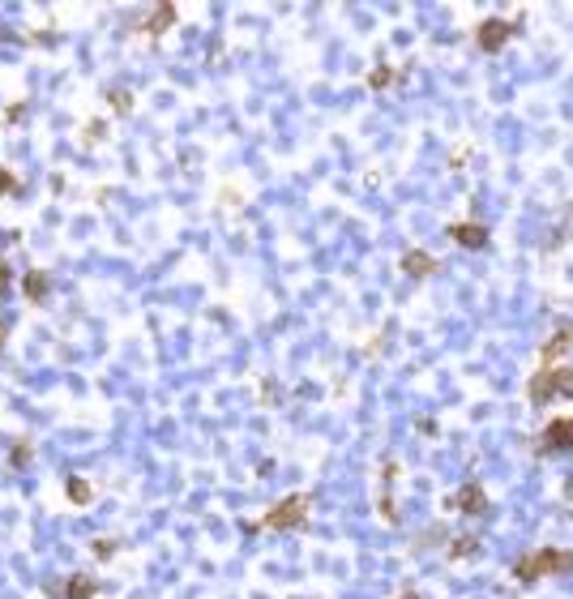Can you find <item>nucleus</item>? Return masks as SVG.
Instances as JSON below:
<instances>
[{
  "label": "nucleus",
  "mask_w": 573,
  "mask_h": 599,
  "mask_svg": "<svg viewBox=\"0 0 573 599\" xmlns=\"http://www.w3.org/2000/svg\"><path fill=\"white\" fill-rule=\"evenodd\" d=\"M560 573H573V553L569 548H531L514 561V578L522 586H535L544 578H560Z\"/></svg>",
  "instance_id": "f257e3e1"
},
{
  "label": "nucleus",
  "mask_w": 573,
  "mask_h": 599,
  "mask_svg": "<svg viewBox=\"0 0 573 599\" xmlns=\"http://www.w3.org/2000/svg\"><path fill=\"white\" fill-rule=\"evenodd\" d=\"M308 510H312V497H308V492H292V497H282L257 527L261 531H300L308 522Z\"/></svg>",
  "instance_id": "f03ea898"
},
{
  "label": "nucleus",
  "mask_w": 573,
  "mask_h": 599,
  "mask_svg": "<svg viewBox=\"0 0 573 599\" xmlns=\"http://www.w3.org/2000/svg\"><path fill=\"white\" fill-rule=\"evenodd\" d=\"M560 394H573V364H560V368H539V373L531 377V386H527V398H531L535 407L552 403V398H560Z\"/></svg>",
  "instance_id": "7ed1b4c3"
},
{
  "label": "nucleus",
  "mask_w": 573,
  "mask_h": 599,
  "mask_svg": "<svg viewBox=\"0 0 573 599\" xmlns=\"http://www.w3.org/2000/svg\"><path fill=\"white\" fill-rule=\"evenodd\" d=\"M535 449L539 454H565V449H573V416L547 419L544 432L535 437Z\"/></svg>",
  "instance_id": "20e7f679"
},
{
  "label": "nucleus",
  "mask_w": 573,
  "mask_h": 599,
  "mask_svg": "<svg viewBox=\"0 0 573 599\" xmlns=\"http://www.w3.org/2000/svg\"><path fill=\"white\" fill-rule=\"evenodd\" d=\"M514 35H517V22H509V17H484V22L476 26L479 52H501Z\"/></svg>",
  "instance_id": "39448f33"
},
{
  "label": "nucleus",
  "mask_w": 573,
  "mask_h": 599,
  "mask_svg": "<svg viewBox=\"0 0 573 599\" xmlns=\"http://www.w3.org/2000/svg\"><path fill=\"white\" fill-rule=\"evenodd\" d=\"M449 510L454 514H466V518H488L492 501H488V488L484 484H462L454 497H449Z\"/></svg>",
  "instance_id": "423d86ee"
},
{
  "label": "nucleus",
  "mask_w": 573,
  "mask_h": 599,
  "mask_svg": "<svg viewBox=\"0 0 573 599\" xmlns=\"http://www.w3.org/2000/svg\"><path fill=\"white\" fill-rule=\"evenodd\" d=\"M398 475H403V462L398 459H385L381 462V492H377V514L385 522H398V505H394V484H398Z\"/></svg>",
  "instance_id": "0eeeda50"
},
{
  "label": "nucleus",
  "mask_w": 573,
  "mask_h": 599,
  "mask_svg": "<svg viewBox=\"0 0 573 599\" xmlns=\"http://www.w3.org/2000/svg\"><path fill=\"white\" fill-rule=\"evenodd\" d=\"M569 351H573V321L569 325H560L557 335L539 347V368H560V360H565Z\"/></svg>",
  "instance_id": "6e6552de"
},
{
  "label": "nucleus",
  "mask_w": 573,
  "mask_h": 599,
  "mask_svg": "<svg viewBox=\"0 0 573 599\" xmlns=\"http://www.w3.org/2000/svg\"><path fill=\"white\" fill-rule=\"evenodd\" d=\"M449 240L462 244V249H488V227L484 223H449Z\"/></svg>",
  "instance_id": "1a4fd4ad"
},
{
  "label": "nucleus",
  "mask_w": 573,
  "mask_h": 599,
  "mask_svg": "<svg viewBox=\"0 0 573 599\" xmlns=\"http://www.w3.org/2000/svg\"><path fill=\"white\" fill-rule=\"evenodd\" d=\"M171 22H176V5H154L150 14L138 22V35H146V39H159V35H163Z\"/></svg>",
  "instance_id": "9d476101"
},
{
  "label": "nucleus",
  "mask_w": 573,
  "mask_h": 599,
  "mask_svg": "<svg viewBox=\"0 0 573 599\" xmlns=\"http://www.w3.org/2000/svg\"><path fill=\"white\" fill-rule=\"evenodd\" d=\"M403 274H406V279H433V274H436V257L428 249H406L403 253Z\"/></svg>",
  "instance_id": "9b49d317"
},
{
  "label": "nucleus",
  "mask_w": 573,
  "mask_h": 599,
  "mask_svg": "<svg viewBox=\"0 0 573 599\" xmlns=\"http://www.w3.org/2000/svg\"><path fill=\"white\" fill-rule=\"evenodd\" d=\"M22 292H26L30 305H39V300H47V292H52V279H47L43 270H26V274H22Z\"/></svg>",
  "instance_id": "f8f14e48"
},
{
  "label": "nucleus",
  "mask_w": 573,
  "mask_h": 599,
  "mask_svg": "<svg viewBox=\"0 0 573 599\" xmlns=\"http://www.w3.org/2000/svg\"><path fill=\"white\" fill-rule=\"evenodd\" d=\"M95 595H98L95 578H86V573H73V578H65V599H95Z\"/></svg>",
  "instance_id": "ddd939ff"
},
{
  "label": "nucleus",
  "mask_w": 573,
  "mask_h": 599,
  "mask_svg": "<svg viewBox=\"0 0 573 599\" xmlns=\"http://www.w3.org/2000/svg\"><path fill=\"white\" fill-rule=\"evenodd\" d=\"M65 497H69L73 505H90V501H95V488H90V480H82V475H69Z\"/></svg>",
  "instance_id": "4468645a"
},
{
  "label": "nucleus",
  "mask_w": 573,
  "mask_h": 599,
  "mask_svg": "<svg viewBox=\"0 0 573 599\" xmlns=\"http://www.w3.org/2000/svg\"><path fill=\"white\" fill-rule=\"evenodd\" d=\"M471 553H479V535H476V531H471V535H458V540H449V548H445L449 561H466Z\"/></svg>",
  "instance_id": "2eb2a0df"
},
{
  "label": "nucleus",
  "mask_w": 573,
  "mask_h": 599,
  "mask_svg": "<svg viewBox=\"0 0 573 599\" xmlns=\"http://www.w3.org/2000/svg\"><path fill=\"white\" fill-rule=\"evenodd\" d=\"M107 103L116 108V116H128V112H133V95H128V90H107Z\"/></svg>",
  "instance_id": "dca6fc26"
},
{
  "label": "nucleus",
  "mask_w": 573,
  "mask_h": 599,
  "mask_svg": "<svg viewBox=\"0 0 573 599\" xmlns=\"http://www.w3.org/2000/svg\"><path fill=\"white\" fill-rule=\"evenodd\" d=\"M390 82H394V69H390V65H377V69L368 73V86H373V90H385Z\"/></svg>",
  "instance_id": "f3484780"
},
{
  "label": "nucleus",
  "mask_w": 573,
  "mask_h": 599,
  "mask_svg": "<svg viewBox=\"0 0 573 599\" xmlns=\"http://www.w3.org/2000/svg\"><path fill=\"white\" fill-rule=\"evenodd\" d=\"M116 548H120V540H95V557L98 561H112Z\"/></svg>",
  "instance_id": "a211bd4d"
},
{
  "label": "nucleus",
  "mask_w": 573,
  "mask_h": 599,
  "mask_svg": "<svg viewBox=\"0 0 573 599\" xmlns=\"http://www.w3.org/2000/svg\"><path fill=\"white\" fill-rule=\"evenodd\" d=\"M9 193H17V176L9 168H0V197H9Z\"/></svg>",
  "instance_id": "6ab92c4d"
},
{
  "label": "nucleus",
  "mask_w": 573,
  "mask_h": 599,
  "mask_svg": "<svg viewBox=\"0 0 573 599\" xmlns=\"http://www.w3.org/2000/svg\"><path fill=\"white\" fill-rule=\"evenodd\" d=\"M30 462V441H17L14 446V467H26Z\"/></svg>",
  "instance_id": "aec40b11"
},
{
  "label": "nucleus",
  "mask_w": 573,
  "mask_h": 599,
  "mask_svg": "<svg viewBox=\"0 0 573 599\" xmlns=\"http://www.w3.org/2000/svg\"><path fill=\"white\" fill-rule=\"evenodd\" d=\"M9 292V274H5V265H0V295Z\"/></svg>",
  "instance_id": "412c9836"
},
{
  "label": "nucleus",
  "mask_w": 573,
  "mask_h": 599,
  "mask_svg": "<svg viewBox=\"0 0 573 599\" xmlns=\"http://www.w3.org/2000/svg\"><path fill=\"white\" fill-rule=\"evenodd\" d=\"M398 599H420V591H415V586H406V591H403Z\"/></svg>",
  "instance_id": "4be33fe9"
},
{
  "label": "nucleus",
  "mask_w": 573,
  "mask_h": 599,
  "mask_svg": "<svg viewBox=\"0 0 573 599\" xmlns=\"http://www.w3.org/2000/svg\"><path fill=\"white\" fill-rule=\"evenodd\" d=\"M5 335H9V321L0 317V347H5Z\"/></svg>",
  "instance_id": "5701e85b"
}]
</instances>
